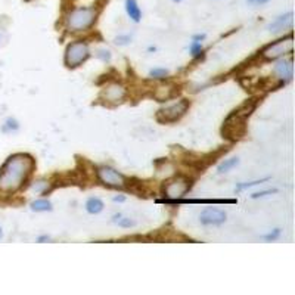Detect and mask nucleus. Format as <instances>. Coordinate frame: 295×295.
I'll return each instance as SVG.
<instances>
[{
	"label": "nucleus",
	"instance_id": "obj_1",
	"mask_svg": "<svg viewBox=\"0 0 295 295\" xmlns=\"http://www.w3.org/2000/svg\"><path fill=\"white\" fill-rule=\"evenodd\" d=\"M33 168L34 161L30 155L16 154L9 157L0 168V192L13 194L21 189Z\"/></svg>",
	"mask_w": 295,
	"mask_h": 295
},
{
	"label": "nucleus",
	"instance_id": "obj_2",
	"mask_svg": "<svg viewBox=\"0 0 295 295\" xmlns=\"http://www.w3.org/2000/svg\"><path fill=\"white\" fill-rule=\"evenodd\" d=\"M257 100L256 99H249L244 102L238 110H235L223 124L221 133L223 137L230 140V142H236L239 139H242L246 132V118L251 115V112L256 110Z\"/></svg>",
	"mask_w": 295,
	"mask_h": 295
},
{
	"label": "nucleus",
	"instance_id": "obj_3",
	"mask_svg": "<svg viewBox=\"0 0 295 295\" xmlns=\"http://www.w3.org/2000/svg\"><path fill=\"white\" fill-rule=\"evenodd\" d=\"M99 9L96 8H75L65 15V25L70 31H85L96 23Z\"/></svg>",
	"mask_w": 295,
	"mask_h": 295
},
{
	"label": "nucleus",
	"instance_id": "obj_4",
	"mask_svg": "<svg viewBox=\"0 0 295 295\" xmlns=\"http://www.w3.org/2000/svg\"><path fill=\"white\" fill-rule=\"evenodd\" d=\"M90 56L89 46L85 41H74L65 50V65L68 68H77Z\"/></svg>",
	"mask_w": 295,
	"mask_h": 295
},
{
	"label": "nucleus",
	"instance_id": "obj_5",
	"mask_svg": "<svg viewBox=\"0 0 295 295\" xmlns=\"http://www.w3.org/2000/svg\"><path fill=\"white\" fill-rule=\"evenodd\" d=\"M191 180H187L186 177H174L170 179L164 183L162 187V192H164V197L170 198V199H180L183 198L189 191H191Z\"/></svg>",
	"mask_w": 295,
	"mask_h": 295
},
{
	"label": "nucleus",
	"instance_id": "obj_6",
	"mask_svg": "<svg viewBox=\"0 0 295 295\" xmlns=\"http://www.w3.org/2000/svg\"><path fill=\"white\" fill-rule=\"evenodd\" d=\"M189 108V102L186 99H182L179 100L177 103H173V105H168L165 108H162L157 112V120L160 123H174L177 120H180L186 114V111Z\"/></svg>",
	"mask_w": 295,
	"mask_h": 295
},
{
	"label": "nucleus",
	"instance_id": "obj_7",
	"mask_svg": "<svg viewBox=\"0 0 295 295\" xmlns=\"http://www.w3.org/2000/svg\"><path fill=\"white\" fill-rule=\"evenodd\" d=\"M292 48H294L292 36H288L286 38L278 40V41L269 45L267 48H264L263 52H261V56L264 59H267V61H273V59H278L281 56H285V55L291 53Z\"/></svg>",
	"mask_w": 295,
	"mask_h": 295
},
{
	"label": "nucleus",
	"instance_id": "obj_8",
	"mask_svg": "<svg viewBox=\"0 0 295 295\" xmlns=\"http://www.w3.org/2000/svg\"><path fill=\"white\" fill-rule=\"evenodd\" d=\"M98 179L103 184L110 186V187H123L125 184V179L121 173L114 170L112 167H99L98 168Z\"/></svg>",
	"mask_w": 295,
	"mask_h": 295
},
{
	"label": "nucleus",
	"instance_id": "obj_9",
	"mask_svg": "<svg viewBox=\"0 0 295 295\" xmlns=\"http://www.w3.org/2000/svg\"><path fill=\"white\" fill-rule=\"evenodd\" d=\"M125 89L121 85L118 83H112L110 86H107L103 90H102V98L105 99L107 102H111V103H120L123 102L124 98H125Z\"/></svg>",
	"mask_w": 295,
	"mask_h": 295
},
{
	"label": "nucleus",
	"instance_id": "obj_10",
	"mask_svg": "<svg viewBox=\"0 0 295 295\" xmlns=\"http://www.w3.org/2000/svg\"><path fill=\"white\" fill-rule=\"evenodd\" d=\"M199 221L205 226L209 224H221L226 221V213L219 208H205L201 216H199Z\"/></svg>",
	"mask_w": 295,
	"mask_h": 295
},
{
	"label": "nucleus",
	"instance_id": "obj_11",
	"mask_svg": "<svg viewBox=\"0 0 295 295\" xmlns=\"http://www.w3.org/2000/svg\"><path fill=\"white\" fill-rule=\"evenodd\" d=\"M273 71H275V74H276L278 78L282 80V83H285V81H291V80H292V75H294L292 61H291V59H288V61H279L276 65H275Z\"/></svg>",
	"mask_w": 295,
	"mask_h": 295
},
{
	"label": "nucleus",
	"instance_id": "obj_12",
	"mask_svg": "<svg viewBox=\"0 0 295 295\" xmlns=\"http://www.w3.org/2000/svg\"><path fill=\"white\" fill-rule=\"evenodd\" d=\"M292 21H294V13H285V15H281L279 18H276V19L269 25V30H270L271 33H279V31H283V30H286V28H291V27H292Z\"/></svg>",
	"mask_w": 295,
	"mask_h": 295
},
{
	"label": "nucleus",
	"instance_id": "obj_13",
	"mask_svg": "<svg viewBox=\"0 0 295 295\" xmlns=\"http://www.w3.org/2000/svg\"><path fill=\"white\" fill-rule=\"evenodd\" d=\"M125 12L130 16V19H133L135 23H139L142 18V11L136 0H125Z\"/></svg>",
	"mask_w": 295,
	"mask_h": 295
},
{
	"label": "nucleus",
	"instance_id": "obj_14",
	"mask_svg": "<svg viewBox=\"0 0 295 295\" xmlns=\"http://www.w3.org/2000/svg\"><path fill=\"white\" fill-rule=\"evenodd\" d=\"M86 209L89 214H99L103 209V202L99 198H89L86 202Z\"/></svg>",
	"mask_w": 295,
	"mask_h": 295
},
{
	"label": "nucleus",
	"instance_id": "obj_15",
	"mask_svg": "<svg viewBox=\"0 0 295 295\" xmlns=\"http://www.w3.org/2000/svg\"><path fill=\"white\" fill-rule=\"evenodd\" d=\"M31 209L41 213V211H50L52 209V204L48 199H37L34 202H31Z\"/></svg>",
	"mask_w": 295,
	"mask_h": 295
},
{
	"label": "nucleus",
	"instance_id": "obj_16",
	"mask_svg": "<svg viewBox=\"0 0 295 295\" xmlns=\"http://www.w3.org/2000/svg\"><path fill=\"white\" fill-rule=\"evenodd\" d=\"M239 164L238 158H229V160H224L219 165V173H227L229 170H232L234 167H236Z\"/></svg>",
	"mask_w": 295,
	"mask_h": 295
},
{
	"label": "nucleus",
	"instance_id": "obj_17",
	"mask_svg": "<svg viewBox=\"0 0 295 295\" xmlns=\"http://www.w3.org/2000/svg\"><path fill=\"white\" fill-rule=\"evenodd\" d=\"M114 223H117L118 226H121V227H132V226H135L136 223L133 220H130L129 217H123L121 214H115L114 216V219H112Z\"/></svg>",
	"mask_w": 295,
	"mask_h": 295
},
{
	"label": "nucleus",
	"instance_id": "obj_18",
	"mask_svg": "<svg viewBox=\"0 0 295 295\" xmlns=\"http://www.w3.org/2000/svg\"><path fill=\"white\" fill-rule=\"evenodd\" d=\"M189 50H191V53H192V56H195V58H198L201 53H202V43L201 41H192L191 43V46H189Z\"/></svg>",
	"mask_w": 295,
	"mask_h": 295
},
{
	"label": "nucleus",
	"instance_id": "obj_19",
	"mask_svg": "<svg viewBox=\"0 0 295 295\" xmlns=\"http://www.w3.org/2000/svg\"><path fill=\"white\" fill-rule=\"evenodd\" d=\"M149 75L152 77V78H165L167 75H168V71L165 70V68H154V70H151L149 71Z\"/></svg>",
	"mask_w": 295,
	"mask_h": 295
},
{
	"label": "nucleus",
	"instance_id": "obj_20",
	"mask_svg": "<svg viewBox=\"0 0 295 295\" xmlns=\"http://www.w3.org/2000/svg\"><path fill=\"white\" fill-rule=\"evenodd\" d=\"M19 129V124L16 123L15 120H12V118H9L8 121H6V124L3 125V132H15V130H18Z\"/></svg>",
	"mask_w": 295,
	"mask_h": 295
},
{
	"label": "nucleus",
	"instance_id": "obj_21",
	"mask_svg": "<svg viewBox=\"0 0 295 295\" xmlns=\"http://www.w3.org/2000/svg\"><path fill=\"white\" fill-rule=\"evenodd\" d=\"M48 187H49L48 182H36V183L33 184V191H36L38 194H46Z\"/></svg>",
	"mask_w": 295,
	"mask_h": 295
},
{
	"label": "nucleus",
	"instance_id": "obj_22",
	"mask_svg": "<svg viewBox=\"0 0 295 295\" xmlns=\"http://www.w3.org/2000/svg\"><path fill=\"white\" fill-rule=\"evenodd\" d=\"M266 180L269 179H261V180H256V182H249V183H241L236 186V191H244V189H248V187H252V186H257V184L264 183Z\"/></svg>",
	"mask_w": 295,
	"mask_h": 295
},
{
	"label": "nucleus",
	"instance_id": "obj_23",
	"mask_svg": "<svg viewBox=\"0 0 295 295\" xmlns=\"http://www.w3.org/2000/svg\"><path fill=\"white\" fill-rule=\"evenodd\" d=\"M96 56H98L100 61H103V62L111 61V52L108 49H99L98 53H96Z\"/></svg>",
	"mask_w": 295,
	"mask_h": 295
},
{
	"label": "nucleus",
	"instance_id": "obj_24",
	"mask_svg": "<svg viewBox=\"0 0 295 295\" xmlns=\"http://www.w3.org/2000/svg\"><path fill=\"white\" fill-rule=\"evenodd\" d=\"M115 45H120V46H125L132 41V36H118L115 37Z\"/></svg>",
	"mask_w": 295,
	"mask_h": 295
},
{
	"label": "nucleus",
	"instance_id": "obj_25",
	"mask_svg": "<svg viewBox=\"0 0 295 295\" xmlns=\"http://www.w3.org/2000/svg\"><path fill=\"white\" fill-rule=\"evenodd\" d=\"M279 235H281V230H279V229H275V230L270 232L269 235H264V236H263V239H264V241H267V242H271V241H276V239L279 238Z\"/></svg>",
	"mask_w": 295,
	"mask_h": 295
},
{
	"label": "nucleus",
	"instance_id": "obj_26",
	"mask_svg": "<svg viewBox=\"0 0 295 295\" xmlns=\"http://www.w3.org/2000/svg\"><path fill=\"white\" fill-rule=\"evenodd\" d=\"M278 191L276 189H269V191H263V192H257V194H252L251 198H254V199H257V198H263L266 197V195H271V194H276Z\"/></svg>",
	"mask_w": 295,
	"mask_h": 295
},
{
	"label": "nucleus",
	"instance_id": "obj_27",
	"mask_svg": "<svg viewBox=\"0 0 295 295\" xmlns=\"http://www.w3.org/2000/svg\"><path fill=\"white\" fill-rule=\"evenodd\" d=\"M248 3H251V5H266V3H269L270 0H246Z\"/></svg>",
	"mask_w": 295,
	"mask_h": 295
},
{
	"label": "nucleus",
	"instance_id": "obj_28",
	"mask_svg": "<svg viewBox=\"0 0 295 295\" xmlns=\"http://www.w3.org/2000/svg\"><path fill=\"white\" fill-rule=\"evenodd\" d=\"M204 38H205V34H198V36L194 37L195 41H201V40H204Z\"/></svg>",
	"mask_w": 295,
	"mask_h": 295
},
{
	"label": "nucleus",
	"instance_id": "obj_29",
	"mask_svg": "<svg viewBox=\"0 0 295 295\" xmlns=\"http://www.w3.org/2000/svg\"><path fill=\"white\" fill-rule=\"evenodd\" d=\"M43 241H49V236H41V238H38V242H43Z\"/></svg>",
	"mask_w": 295,
	"mask_h": 295
},
{
	"label": "nucleus",
	"instance_id": "obj_30",
	"mask_svg": "<svg viewBox=\"0 0 295 295\" xmlns=\"http://www.w3.org/2000/svg\"><path fill=\"white\" fill-rule=\"evenodd\" d=\"M114 201H115V202H118V201H120V202H123L124 197H115L114 198Z\"/></svg>",
	"mask_w": 295,
	"mask_h": 295
},
{
	"label": "nucleus",
	"instance_id": "obj_31",
	"mask_svg": "<svg viewBox=\"0 0 295 295\" xmlns=\"http://www.w3.org/2000/svg\"><path fill=\"white\" fill-rule=\"evenodd\" d=\"M2 235H3V234H2V229H0V238H2Z\"/></svg>",
	"mask_w": 295,
	"mask_h": 295
},
{
	"label": "nucleus",
	"instance_id": "obj_32",
	"mask_svg": "<svg viewBox=\"0 0 295 295\" xmlns=\"http://www.w3.org/2000/svg\"><path fill=\"white\" fill-rule=\"evenodd\" d=\"M174 2H180V0H174Z\"/></svg>",
	"mask_w": 295,
	"mask_h": 295
}]
</instances>
